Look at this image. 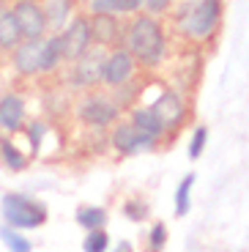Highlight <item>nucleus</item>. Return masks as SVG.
Wrapping results in <instances>:
<instances>
[{"label": "nucleus", "instance_id": "obj_6", "mask_svg": "<svg viewBox=\"0 0 249 252\" xmlns=\"http://www.w3.org/2000/svg\"><path fill=\"white\" fill-rule=\"evenodd\" d=\"M91 22V38L93 44L101 47V50H115V47L124 44V31L118 14H91L88 17Z\"/></svg>", "mask_w": 249, "mask_h": 252}, {"label": "nucleus", "instance_id": "obj_16", "mask_svg": "<svg viewBox=\"0 0 249 252\" xmlns=\"http://www.w3.org/2000/svg\"><path fill=\"white\" fill-rule=\"evenodd\" d=\"M63 63L61 55V41H58V33H47L41 38V74H55Z\"/></svg>", "mask_w": 249, "mask_h": 252}, {"label": "nucleus", "instance_id": "obj_24", "mask_svg": "<svg viewBox=\"0 0 249 252\" xmlns=\"http://www.w3.org/2000/svg\"><path fill=\"white\" fill-rule=\"evenodd\" d=\"M44 134H47V126H44L41 121H31V124H28V140H31L33 157H36V154L41 151V140H44Z\"/></svg>", "mask_w": 249, "mask_h": 252}, {"label": "nucleus", "instance_id": "obj_1", "mask_svg": "<svg viewBox=\"0 0 249 252\" xmlns=\"http://www.w3.org/2000/svg\"><path fill=\"white\" fill-rule=\"evenodd\" d=\"M124 50H129V55L143 66H159L167 52L162 22L151 14H134L124 31Z\"/></svg>", "mask_w": 249, "mask_h": 252}, {"label": "nucleus", "instance_id": "obj_31", "mask_svg": "<svg viewBox=\"0 0 249 252\" xmlns=\"http://www.w3.org/2000/svg\"><path fill=\"white\" fill-rule=\"evenodd\" d=\"M11 6V0H0V11H3V8H8Z\"/></svg>", "mask_w": 249, "mask_h": 252}, {"label": "nucleus", "instance_id": "obj_22", "mask_svg": "<svg viewBox=\"0 0 249 252\" xmlns=\"http://www.w3.org/2000/svg\"><path fill=\"white\" fill-rule=\"evenodd\" d=\"M107 247H110V236L104 233V230H88L85 241H82V252H107Z\"/></svg>", "mask_w": 249, "mask_h": 252}, {"label": "nucleus", "instance_id": "obj_26", "mask_svg": "<svg viewBox=\"0 0 249 252\" xmlns=\"http://www.w3.org/2000/svg\"><path fill=\"white\" fill-rule=\"evenodd\" d=\"M91 14H118V0H88Z\"/></svg>", "mask_w": 249, "mask_h": 252}, {"label": "nucleus", "instance_id": "obj_8", "mask_svg": "<svg viewBox=\"0 0 249 252\" xmlns=\"http://www.w3.org/2000/svg\"><path fill=\"white\" fill-rule=\"evenodd\" d=\"M11 14L19 25V33L22 38H44L50 33L47 28V19H44L41 3H11Z\"/></svg>", "mask_w": 249, "mask_h": 252}, {"label": "nucleus", "instance_id": "obj_15", "mask_svg": "<svg viewBox=\"0 0 249 252\" xmlns=\"http://www.w3.org/2000/svg\"><path fill=\"white\" fill-rule=\"evenodd\" d=\"M22 41H25V38L19 33V25L11 14V6L3 8V11H0V52H3V55H11Z\"/></svg>", "mask_w": 249, "mask_h": 252}, {"label": "nucleus", "instance_id": "obj_23", "mask_svg": "<svg viewBox=\"0 0 249 252\" xmlns=\"http://www.w3.org/2000/svg\"><path fill=\"white\" fill-rule=\"evenodd\" d=\"M206 143H208V129L206 126H197L194 134H192V140H189V159H200Z\"/></svg>", "mask_w": 249, "mask_h": 252}, {"label": "nucleus", "instance_id": "obj_20", "mask_svg": "<svg viewBox=\"0 0 249 252\" xmlns=\"http://www.w3.org/2000/svg\"><path fill=\"white\" fill-rule=\"evenodd\" d=\"M0 239H3V244H6L8 252H33V244L19 233L17 227L3 225V227H0Z\"/></svg>", "mask_w": 249, "mask_h": 252}, {"label": "nucleus", "instance_id": "obj_10", "mask_svg": "<svg viewBox=\"0 0 249 252\" xmlns=\"http://www.w3.org/2000/svg\"><path fill=\"white\" fill-rule=\"evenodd\" d=\"M11 66L19 77H41V38H25L17 50L11 52Z\"/></svg>", "mask_w": 249, "mask_h": 252}, {"label": "nucleus", "instance_id": "obj_29", "mask_svg": "<svg viewBox=\"0 0 249 252\" xmlns=\"http://www.w3.org/2000/svg\"><path fill=\"white\" fill-rule=\"evenodd\" d=\"M126 214H129V220H134V222H140L143 220V214H145V206L143 203H126Z\"/></svg>", "mask_w": 249, "mask_h": 252}, {"label": "nucleus", "instance_id": "obj_21", "mask_svg": "<svg viewBox=\"0 0 249 252\" xmlns=\"http://www.w3.org/2000/svg\"><path fill=\"white\" fill-rule=\"evenodd\" d=\"M192 187H194V173H189V176L178 184V189H175V217H187L189 206H192V203H189Z\"/></svg>", "mask_w": 249, "mask_h": 252}, {"label": "nucleus", "instance_id": "obj_27", "mask_svg": "<svg viewBox=\"0 0 249 252\" xmlns=\"http://www.w3.org/2000/svg\"><path fill=\"white\" fill-rule=\"evenodd\" d=\"M170 6H173V0H145V3H143V8L151 14V17H159V14H164Z\"/></svg>", "mask_w": 249, "mask_h": 252}, {"label": "nucleus", "instance_id": "obj_2", "mask_svg": "<svg viewBox=\"0 0 249 252\" xmlns=\"http://www.w3.org/2000/svg\"><path fill=\"white\" fill-rule=\"evenodd\" d=\"M0 208H3L6 225L17 227V230H33V227H41L47 222V206L22 195V192H6Z\"/></svg>", "mask_w": 249, "mask_h": 252}, {"label": "nucleus", "instance_id": "obj_7", "mask_svg": "<svg viewBox=\"0 0 249 252\" xmlns=\"http://www.w3.org/2000/svg\"><path fill=\"white\" fill-rule=\"evenodd\" d=\"M134 69H137V61L129 55V50L124 47H115V50L107 52L104 58V69H101V82L112 85V88H121L134 77Z\"/></svg>", "mask_w": 249, "mask_h": 252}, {"label": "nucleus", "instance_id": "obj_5", "mask_svg": "<svg viewBox=\"0 0 249 252\" xmlns=\"http://www.w3.org/2000/svg\"><path fill=\"white\" fill-rule=\"evenodd\" d=\"M104 58L107 50L101 47H91L88 52H82L77 61H71V69H69V80L74 88H93L101 82V69H104Z\"/></svg>", "mask_w": 249, "mask_h": 252}, {"label": "nucleus", "instance_id": "obj_18", "mask_svg": "<svg viewBox=\"0 0 249 252\" xmlns=\"http://www.w3.org/2000/svg\"><path fill=\"white\" fill-rule=\"evenodd\" d=\"M0 159L11 173H22L28 167V157L11 143V137H0Z\"/></svg>", "mask_w": 249, "mask_h": 252}, {"label": "nucleus", "instance_id": "obj_4", "mask_svg": "<svg viewBox=\"0 0 249 252\" xmlns=\"http://www.w3.org/2000/svg\"><path fill=\"white\" fill-rule=\"evenodd\" d=\"M58 41H61L63 63H71V61H77L82 52H88L91 47H93V38H91V22H88V17H82V14L71 17L69 22H66V28L58 33Z\"/></svg>", "mask_w": 249, "mask_h": 252}, {"label": "nucleus", "instance_id": "obj_14", "mask_svg": "<svg viewBox=\"0 0 249 252\" xmlns=\"http://www.w3.org/2000/svg\"><path fill=\"white\" fill-rule=\"evenodd\" d=\"M77 0H41V11L47 19L50 33H61L71 17H74Z\"/></svg>", "mask_w": 249, "mask_h": 252}, {"label": "nucleus", "instance_id": "obj_28", "mask_svg": "<svg viewBox=\"0 0 249 252\" xmlns=\"http://www.w3.org/2000/svg\"><path fill=\"white\" fill-rule=\"evenodd\" d=\"M145 0H118V14H126V17H134V14L143 11Z\"/></svg>", "mask_w": 249, "mask_h": 252}, {"label": "nucleus", "instance_id": "obj_11", "mask_svg": "<svg viewBox=\"0 0 249 252\" xmlns=\"http://www.w3.org/2000/svg\"><path fill=\"white\" fill-rule=\"evenodd\" d=\"M151 110L156 113V118H159L164 132L175 129V126L184 121V115H187V104H184V99H181L175 91H164V94L151 104Z\"/></svg>", "mask_w": 249, "mask_h": 252}, {"label": "nucleus", "instance_id": "obj_13", "mask_svg": "<svg viewBox=\"0 0 249 252\" xmlns=\"http://www.w3.org/2000/svg\"><path fill=\"white\" fill-rule=\"evenodd\" d=\"M112 145H115L118 154L131 157V154H140V151H145V148H151V145H154V137L143 134L131 124H121V126H115V132H112Z\"/></svg>", "mask_w": 249, "mask_h": 252}, {"label": "nucleus", "instance_id": "obj_9", "mask_svg": "<svg viewBox=\"0 0 249 252\" xmlns=\"http://www.w3.org/2000/svg\"><path fill=\"white\" fill-rule=\"evenodd\" d=\"M118 113H121V107L115 104V101L104 99V96H88L80 107H77L80 121L88 124V126H93V129H104V126H110L112 121L118 118Z\"/></svg>", "mask_w": 249, "mask_h": 252}, {"label": "nucleus", "instance_id": "obj_32", "mask_svg": "<svg viewBox=\"0 0 249 252\" xmlns=\"http://www.w3.org/2000/svg\"><path fill=\"white\" fill-rule=\"evenodd\" d=\"M11 3H41V0H11Z\"/></svg>", "mask_w": 249, "mask_h": 252}, {"label": "nucleus", "instance_id": "obj_19", "mask_svg": "<svg viewBox=\"0 0 249 252\" xmlns=\"http://www.w3.org/2000/svg\"><path fill=\"white\" fill-rule=\"evenodd\" d=\"M107 222V211L99 206H82L77 208V225H82L85 230H99Z\"/></svg>", "mask_w": 249, "mask_h": 252}, {"label": "nucleus", "instance_id": "obj_30", "mask_svg": "<svg viewBox=\"0 0 249 252\" xmlns=\"http://www.w3.org/2000/svg\"><path fill=\"white\" fill-rule=\"evenodd\" d=\"M115 252H131V247H129V244H121V247H118V250H115Z\"/></svg>", "mask_w": 249, "mask_h": 252}, {"label": "nucleus", "instance_id": "obj_12", "mask_svg": "<svg viewBox=\"0 0 249 252\" xmlns=\"http://www.w3.org/2000/svg\"><path fill=\"white\" fill-rule=\"evenodd\" d=\"M28 104L19 94H3L0 96V129H6L8 134L19 132L25 126Z\"/></svg>", "mask_w": 249, "mask_h": 252}, {"label": "nucleus", "instance_id": "obj_3", "mask_svg": "<svg viewBox=\"0 0 249 252\" xmlns=\"http://www.w3.org/2000/svg\"><path fill=\"white\" fill-rule=\"evenodd\" d=\"M222 19V3L219 0H194L189 3L184 17H181V31L189 38H211Z\"/></svg>", "mask_w": 249, "mask_h": 252}, {"label": "nucleus", "instance_id": "obj_17", "mask_svg": "<svg viewBox=\"0 0 249 252\" xmlns=\"http://www.w3.org/2000/svg\"><path fill=\"white\" fill-rule=\"evenodd\" d=\"M131 126L134 129H140L143 134H148V137H159V134H164L162 124H159V118H156V113L151 107H137L134 113H131Z\"/></svg>", "mask_w": 249, "mask_h": 252}, {"label": "nucleus", "instance_id": "obj_25", "mask_svg": "<svg viewBox=\"0 0 249 252\" xmlns=\"http://www.w3.org/2000/svg\"><path fill=\"white\" fill-rule=\"evenodd\" d=\"M164 241H167V227H164V222H156L151 227V252H162Z\"/></svg>", "mask_w": 249, "mask_h": 252}]
</instances>
